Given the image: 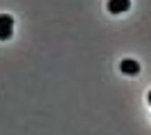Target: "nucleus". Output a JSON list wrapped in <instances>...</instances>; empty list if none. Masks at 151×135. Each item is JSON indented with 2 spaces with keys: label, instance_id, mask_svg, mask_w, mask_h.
Wrapping results in <instances>:
<instances>
[{
  "label": "nucleus",
  "instance_id": "1",
  "mask_svg": "<svg viewBox=\"0 0 151 135\" xmlns=\"http://www.w3.org/2000/svg\"><path fill=\"white\" fill-rule=\"evenodd\" d=\"M14 34V18L9 14H0V41H9Z\"/></svg>",
  "mask_w": 151,
  "mask_h": 135
},
{
  "label": "nucleus",
  "instance_id": "2",
  "mask_svg": "<svg viewBox=\"0 0 151 135\" xmlns=\"http://www.w3.org/2000/svg\"><path fill=\"white\" fill-rule=\"evenodd\" d=\"M120 70H122V74H129V77H135L140 72V63L135 61V59H124L120 63Z\"/></svg>",
  "mask_w": 151,
  "mask_h": 135
},
{
  "label": "nucleus",
  "instance_id": "3",
  "mask_svg": "<svg viewBox=\"0 0 151 135\" xmlns=\"http://www.w3.org/2000/svg\"><path fill=\"white\" fill-rule=\"evenodd\" d=\"M131 0H108V11L111 14H124L129 11Z\"/></svg>",
  "mask_w": 151,
  "mask_h": 135
},
{
  "label": "nucleus",
  "instance_id": "4",
  "mask_svg": "<svg viewBox=\"0 0 151 135\" xmlns=\"http://www.w3.org/2000/svg\"><path fill=\"white\" fill-rule=\"evenodd\" d=\"M147 99H149V104H151V90H149V95H147Z\"/></svg>",
  "mask_w": 151,
  "mask_h": 135
}]
</instances>
